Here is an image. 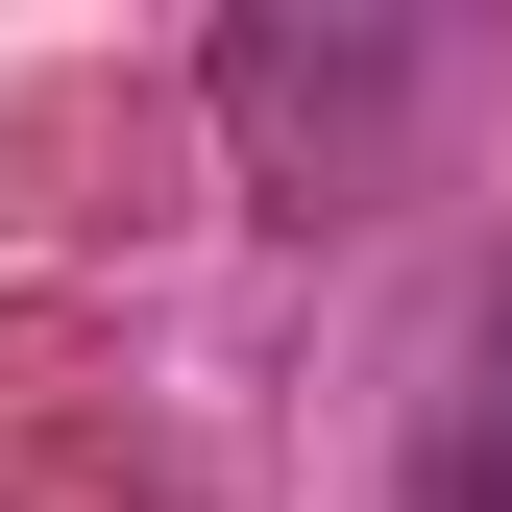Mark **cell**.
<instances>
[{"mask_svg": "<svg viewBox=\"0 0 512 512\" xmlns=\"http://www.w3.org/2000/svg\"><path fill=\"white\" fill-rule=\"evenodd\" d=\"M439 512H512V293L464 342V415H439Z\"/></svg>", "mask_w": 512, "mask_h": 512, "instance_id": "6da1fadb", "label": "cell"}]
</instances>
